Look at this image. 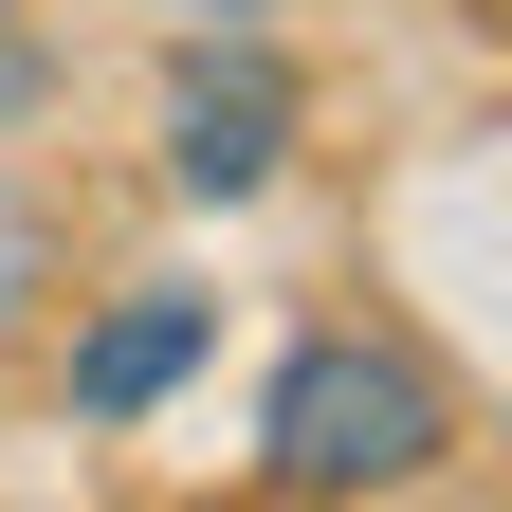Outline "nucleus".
<instances>
[{
  "label": "nucleus",
  "instance_id": "1",
  "mask_svg": "<svg viewBox=\"0 0 512 512\" xmlns=\"http://www.w3.org/2000/svg\"><path fill=\"white\" fill-rule=\"evenodd\" d=\"M458 458V384L403 330H311L256 384V494H421Z\"/></svg>",
  "mask_w": 512,
  "mask_h": 512
},
{
  "label": "nucleus",
  "instance_id": "2",
  "mask_svg": "<svg viewBox=\"0 0 512 512\" xmlns=\"http://www.w3.org/2000/svg\"><path fill=\"white\" fill-rule=\"evenodd\" d=\"M275 165H293V74H275V37H256V19L183 37V92H165V183H183V202H256Z\"/></svg>",
  "mask_w": 512,
  "mask_h": 512
},
{
  "label": "nucleus",
  "instance_id": "3",
  "mask_svg": "<svg viewBox=\"0 0 512 512\" xmlns=\"http://www.w3.org/2000/svg\"><path fill=\"white\" fill-rule=\"evenodd\" d=\"M202 330H220L202 293H128V311H92V330H74V421H147L165 384L202 366Z\"/></svg>",
  "mask_w": 512,
  "mask_h": 512
},
{
  "label": "nucleus",
  "instance_id": "4",
  "mask_svg": "<svg viewBox=\"0 0 512 512\" xmlns=\"http://www.w3.org/2000/svg\"><path fill=\"white\" fill-rule=\"evenodd\" d=\"M0 110H37V55H19V37H0Z\"/></svg>",
  "mask_w": 512,
  "mask_h": 512
},
{
  "label": "nucleus",
  "instance_id": "5",
  "mask_svg": "<svg viewBox=\"0 0 512 512\" xmlns=\"http://www.w3.org/2000/svg\"><path fill=\"white\" fill-rule=\"evenodd\" d=\"M183 19H275V0H183Z\"/></svg>",
  "mask_w": 512,
  "mask_h": 512
}]
</instances>
